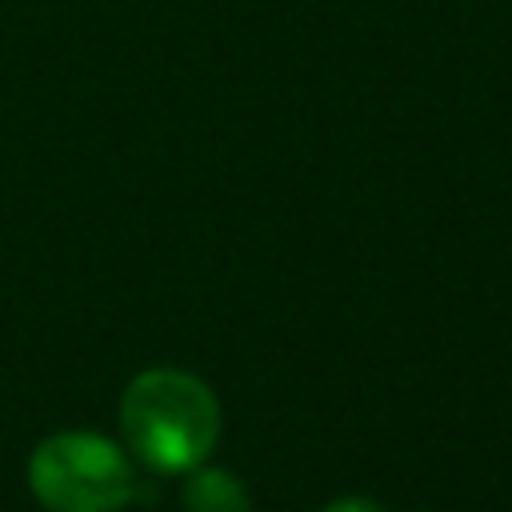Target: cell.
Here are the masks:
<instances>
[{
    "label": "cell",
    "instance_id": "2",
    "mask_svg": "<svg viewBox=\"0 0 512 512\" xmlns=\"http://www.w3.org/2000/svg\"><path fill=\"white\" fill-rule=\"evenodd\" d=\"M28 488L48 512H120L140 496L132 460L100 432H56L28 460Z\"/></svg>",
    "mask_w": 512,
    "mask_h": 512
},
{
    "label": "cell",
    "instance_id": "4",
    "mask_svg": "<svg viewBox=\"0 0 512 512\" xmlns=\"http://www.w3.org/2000/svg\"><path fill=\"white\" fill-rule=\"evenodd\" d=\"M324 512H384L376 500H364V496H344V500H332Z\"/></svg>",
    "mask_w": 512,
    "mask_h": 512
},
{
    "label": "cell",
    "instance_id": "3",
    "mask_svg": "<svg viewBox=\"0 0 512 512\" xmlns=\"http://www.w3.org/2000/svg\"><path fill=\"white\" fill-rule=\"evenodd\" d=\"M184 512H252L244 484L224 468H196L184 488Z\"/></svg>",
    "mask_w": 512,
    "mask_h": 512
},
{
    "label": "cell",
    "instance_id": "1",
    "mask_svg": "<svg viewBox=\"0 0 512 512\" xmlns=\"http://www.w3.org/2000/svg\"><path fill=\"white\" fill-rule=\"evenodd\" d=\"M120 428L132 456L152 472H192L216 444L220 408L192 372L148 368L124 388Z\"/></svg>",
    "mask_w": 512,
    "mask_h": 512
}]
</instances>
